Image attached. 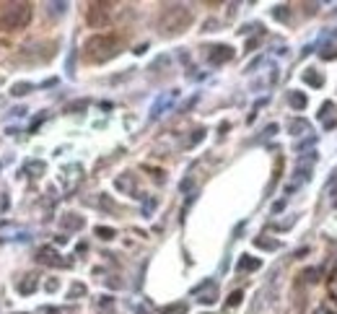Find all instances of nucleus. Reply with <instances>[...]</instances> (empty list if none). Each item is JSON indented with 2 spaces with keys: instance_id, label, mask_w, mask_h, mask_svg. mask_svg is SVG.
Masks as SVG:
<instances>
[{
  "instance_id": "1",
  "label": "nucleus",
  "mask_w": 337,
  "mask_h": 314,
  "mask_svg": "<svg viewBox=\"0 0 337 314\" xmlns=\"http://www.w3.org/2000/svg\"><path fill=\"white\" fill-rule=\"evenodd\" d=\"M119 52V42L109 34H96L83 45V60L86 62H107Z\"/></svg>"
},
{
  "instance_id": "2",
  "label": "nucleus",
  "mask_w": 337,
  "mask_h": 314,
  "mask_svg": "<svg viewBox=\"0 0 337 314\" xmlns=\"http://www.w3.org/2000/svg\"><path fill=\"white\" fill-rule=\"evenodd\" d=\"M31 21V3H8L0 11V31H18Z\"/></svg>"
},
{
  "instance_id": "3",
  "label": "nucleus",
  "mask_w": 337,
  "mask_h": 314,
  "mask_svg": "<svg viewBox=\"0 0 337 314\" xmlns=\"http://www.w3.org/2000/svg\"><path fill=\"white\" fill-rule=\"evenodd\" d=\"M189 21H192V16H189V11L184 6H168L161 13L158 26H161L163 34H179V31H184L189 26Z\"/></svg>"
},
{
  "instance_id": "4",
  "label": "nucleus",
  "mask_w": 337,
  "mask_h": 314,
  "mask_svg": "<svg viewBox=\"0 0 337 314\" xmlns=\"http://www.w3.org/2000/svg\"><path fill=\"white\" fill-rule=\"evenodd\" d=\"M55 47H57L55 42H34L21 50V57L31 60V62H47L50 57H55V52H57Z\"/></svg>"
},
{
  "instance_id": "5",
  "label": "nucleus",
  "mask_w": 337,
  "mask_h": 314,
  "mask_svg": "<svg viewBox=\"0 0 337 314\" xmlns=\"http://www.w3.org/2000/svg\"><path fill=\"white\" fill-rule=\"evenodd\" d=\"M89 24H91L94 29L107 26V24H109V6H104V3H94V6L89 8Z\"/></svg>"
},
{
  "instance_id": "6",
  "label": "nucleus",
  "mask_w": 337,
  "mask_h": 314,
  "mask_svg": "<svg viewBox=\"0 0 337 314\" xmlns=\"http://www.w3.org/2000/svg\"><path fill=\"white\" fill-rule=\"evenodd\" d=\"M195 296L200 304H216L218 301V286L213 281H205L200 288H195Z\"/></svg>"
},
{
  "instance_id": "7",
  "label": "nucleus",
  "mask_w": 337,
  "mask_h": 314,
  "mask_svg": "<svg viewBox=\"0 0 337 314\" xmlns=\"http://www.w3.org/2000/svg\"><path fill=\"white\" fill-rule=\"evenodd\" d=\"M36 257H39L41 265H55V267H68V265H70L68 260H60V255H57L52 247H41Z\"/></svg>"
},
{
  "instance_id": "8",
  "label": "nucleus",
  "mask_w": 337,
  "mask_h": 314,
  "mask_svg": "<svg viewBox=\"0 0 337 314\" xmlns=\"http://www.w3.org/2000/svg\"><path fill=\"white\" fill-rule=\"evenodd\" d=\"M234 57V50L228 47V45H218V47H210V52H207V60L213 62V65H223V62H228Z\"/></svg>"
},
{
  "instance_id": "9",
  "label": "nucleus",
  "mask_w": 337,
  "mask_h": 314,
  "mask_svg": "<svg viewBox=\"0 0 337 314\" xmlns=\"http://www.w3.org/2000/svg\"><path fill=\"white\" fill-rule=\"evenodd\" d=\"M83 226H86V221H83V216H78V213H65V216H62V228H73V231H80Z\"/></svg>"
},
{
  "instance_id": "10",
  "label": "nucleus",
  "mask_w": 337,
  "mask_h": 314,
  "mask_svg": "<svg viewBox=\"0 0 337 314\" xmlns=\"http://www.w3.org/2000/svg\"><path fill=\"white\" fill-rule=\"evenodd\" d=\"M114 187L119 190V192H133L135 190V177L128 172V174H122V177H117L114 179Z\"/></svg>"
},
{
  "instance_id": "11",
  "label": "nucleus",
  "mask_w": 337,
  "mask_h": 314,
  "mask_svg": "<svg viewBox=\"0 0 337 314\" xmlns=\"http://www.w3.org/2000/svg\"><path fill=\"white\" fill-rule=\"evenodd\" d=\"M36 286H39L36 276H24V281H18V294L29 296V294H34V291H36Z\"/></svg>"
},
{
  "instance_id": "12",
  "label": "nucleus",
  "mask_w": 337,
  "mask_h": 314,
  "mask_svg": "<svg viewBox=\"0 0 337 314\" xmlns=\"http://www.w3.org/2000/svg\"><path fill=\"white\" fill-rule=\"evenodd\" d=\"M241 273H249V270H257L260 267V260L257 257H249V255H244L241 260H239V265H236Z\"/></svg>"
},
{
  "instance_id": "13",
  "label": "nucleus",
  "mask_w": 337,
  "mask_h": 314,
  "mask_svg": "<svg viewBox=\"0 0 337 314\" xmlns=\"http://www.w3.org/2000/svg\"><path fill=\"white\" fill-rule=\"evenodd\" d=\"M31 91H34V83H26V81L11 86V96H26V94H31Z\"/></svg>"
},
{
  "instance_id": "14",
  "label": "nucleus",
  "mask_w": 337,
  "mask_h": 314,
  "mask_svg": "<svg viewBox=\"0 0 337 314\" xmlns=\"http://www.w3.org/2000/svg\"><path fill=\"white\" fill-rule=\"evenodd\" d=\"M26 172H29L31 177H41V174L47 172V164H45V161H29V164H26Z\"/></svg>"
},
{
  "instance_id": "15",
  "label": "nucleus",
  "mask_w": 337,
  "mask_h": 314,
  "mask_svg": "<svg viewBox=\"0 0 337 314\" xmlns=\"http://www.w3.org/2000/svg\"><path fill=\"white\" fill-rule=\"evenodd\" d=\"M177 96V91L174 94H168V96H163V99H158V104H153V112H151V117H158L161 114V109H166L168 104H172V99Z\"/></svg>"
},
{
  "instance_id": "16",
  "label": "nucleus",
  "mask_w": 337,
  "mask_h": 314,
  "mask_svg": "<svg viewBox=\"0 0 337 314\" xmlns=\"http://www.w3.org/2000/svg\"><path fill=\"white\" fill-rule=\"evenodd\" d=\"M322 120H324L327 128L334 125V104H324V107H322Z\"/></svg>"
},
{
  "instance_id": "17",
  "label": "nucleus",
  "mask_w": 337,
  "mask_h": 314,
  "mask_svg": "<svg viewBox=\"0 0 337 314\" xmlns=\"http://www.w3.org/2000/svg\"><path fill=\"white\" fill-rule=\"evenodd\" d=\"M288 130H290L293 135H301V133L309 130V125H306L304 120H290V122H288Z\"/></svg>"
},
{
  "instance_id": "18",
  "label": "nucleus",
  "mask_w": 337,
  "mask_h": 314,
  "mask_svg": "<svg viewBox=\"0 0 337 314\" xmlns=\"http://www.w3.org/2000/svg\"><path fill=\"white\" fill-rule=\"evenodd\" d=\"M288 101H290L293 109H304V107H306V96H304V94H296V91L288 96Z\"/></svg>"
},
{
  "instance_id": "19",
  "label": "nucleus",
  "mask_w": 337,
  "mask_h": 314,
  "mask_svg": "<svg viewBox=\"0 0 337 314\" xmlns=\"http://www.w3.org/2000/svg\"><path fill=\"white\" fill-rule=\"evenodd\" d=\"M304 81L311 83V86H322V75L314 73V70H306V73H304Z\"/></svg>"
},
{
  "instance_id": "20",
  "label": "nucleus",
  "mask_w": 337,
  "mask_h": 314,
  "mask_svg": "<svg viewBox=\"0 0 337 314\" xmlns=\"http://www.w3.org/2000/svg\"><path fill=\"white\" fill-rule=\"evenodd\" d=\"M78 296H86V286L83 283H73L70 286V299H78Z\"/></svg>"
},
{
  "instance_id": "21",
  "label": "nucleus",
  "mask_w": 337,
  "mask_h": 314,
  "mask_svg": "<svg viewBox=\"0 0 337 314\" xmlns=\"http://www.w3.org/2000/svg\"><path fill=\"white\" fill-rule=\"evenodd\" d=\"M255 244L262 247V249H275V247H278V242H272V239H257Z\"/></svg>"
},
{
  "instance_id": "22",
  "label": "nucleus",
  "mask_w": 337,
  "mask_h": 314,
  "mask_svg": "<svg viewBox=\"0 0 337 314\" xmlns=\"http://www.w3.org/2000/svg\"><path fill=\"white\" fill-rule=\"evenodd\" d=\"M96 234H99L101 239H112V237H114V228H104V226H99Z\"/></svg>"
},
{
  "instance_id": "23",
  "label": "nucleus",
  "mask_w": 337,
  "mask_h": 314,
  "mask_svg": "<svg viewBox=\"0 0 337 314\" xmlns=\"http://www.w3.org/2000/svg\"><path fill=\"white\" fill-rule=\"evenodd\" d=\"M187 309H184V304H179V306H172V309H166L163 314H184Z\"/></svg>"
},
{
  "instance_id": "24",
  "label": "nucleus",
  "mask_w": 337,
  "mask_h": 314,
  "mask_svg": "<svg viewBox=\"0 0 337 314\" xmlns=\"http://www.w3.org/2000/svg\"><path fill=\"white\" fill-rule=\"evenodd\" d=\"M8 211V195L6 192H0V213Z\"/></svg>"
},
{
  "instance_id": "25",
  "label": "nucleus",
  "mask_w": 337,
  "mask_h": 314,
  "mask_svg": "<svg viewBox=\"0 0 337 314\" xmlns=\"http://www.w3.org/2000/svg\"><path fill=\"white\" fill-rule=\"evenodd\" d=\"M239 301H241V291H234V294H231V299H228V306H236Z\"/></svg>"
},
{
  "instance_id": "26",
  "label": "nucleus",
  "mask_w": 337,
  "mask_h": 314,
  "mask_svg": "<svg viewBox=\"0 0 337 314\" xmlns=\"http://www.w3.org/2000/svg\"><path fill=\"white\" fill-rule=\"evenodd\" d=\"M57 286H60V283H57L55 278H50V281H47V291H50V294H55V291H57Z\"/></svg>"
},
{
  "instance_id": "27",
  "label": "nucleus",
  "mask_w": 337,
  "mask_h": 314,
  "mask_svg": "<svg viewBox=\"0 0 337 314\" xmlns=\"http://www.w3.org/2000/svg\"><path fill=\"white\" fill-rule=\"evenodd\" d=\"M329 291H332V294H334V296H337V276H334V278H332V283H329Z\"/></svg>"
},
{
  "instance_id": "28",
  "label": "nucleus",
  "mask_w": 337,
  "mask_h": 314,
  "mask_svg": "<svg viewBox=\"0 0 337 314\" xmlns=\"http://www.w3.org/2000/svg\"><path fill=\"white\" fill-rule=\"evenodd\" d=\"M0 107H6V99H3V96H0Z\"/></svg>"
}]
</instances>
